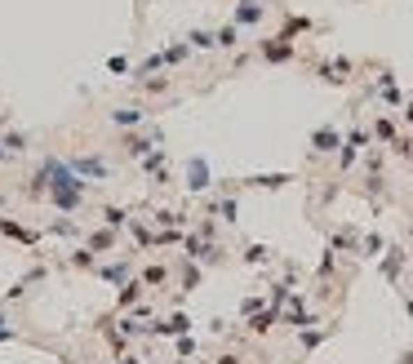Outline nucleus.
<instances>
[{"label": "nucleus", "instance_id": "nucleus-1", "mask_svg": "<svg viewBox=\"0 0 413 364\" xmlns=\"http://www.w3.org/2000/svg\"><path fill=\"white\" fill-rule=\"evenodd\" d=\"M40 169L50 174V196H45V200H50L63 218L80 213V209H84V200H89V187H93V182H84L80 174H71L63 156H45Z\"/></svg>", "mask_w": 413, "mask_h": 364}, {"label": "nucleus", "instance_id": "nucleus-2", "mask_svg": "<svg viewBox=\"0 0 413 364\" xmlns=\"http://www.w3.org/2000/svg\"><path fill=\"white\" fill-rule=\"evenodd\" d=\"M63 160H67L71 174H80L84 182H107L112 178V160H103L98 151H71V156H63Z\"/></svg>", "mask_w": 413, "mask_h": 364}, {"label": "nucleus", "instance_id": "nucleus-3", "mask_svg": "<svg viewBox=\"0 0 413 364\" xmlns=\"http://www.w3.org/2000/svg\"><path fill=\"white\" fill-rule=\"evenodd\" d=\"M151 147H165V133L160 129H125L120 133V156H129V160H142Z\"/></svg>", "mask_w": 413, "mask_h": 364}, {"label": "nucleus", "instance_id": "nucleus-4", "mask_svg": "<svg viewBox=\"0 0 413 364\" xmlns=\"http://www.w3.org/2000/svg\"><path fill=\"white\" fill-rule=\"evenodd\" d=\"M151 120V112L142 103H125V107H112V112H107V125H112L116 133H125V129H142Z\"/></svg>", "mask_w": 413, "mask_h": 364}, {"label": "nucleus", "instance_id": "nucleus-5", "mask_svg": "<svg viewBox=\"0 0 413 364\" xmlns=\"http://www.w3.org/2000/svg\"><path fill=\"white\" fill-rule=\"evenodd\" d=\"M147 333H156V338L191 333V315H187V311H174V315H165V320H151V324H147Z\"/></svg>", "mask_w": 413, "mask_h": 364}, {"label": "nucleus", "instance_id": "nucleus-6", "mask_svg": "<svg viewBox=\"0 0 413 364\" xmlns=\"http://www.w3.org/2000/svg\"><path fill=\"white\" fill-rule=\"evenodd\" d=\"M0 236H9V240L22 245V249H36V245H40V232H36V227H22V222H14V218H5V213H0Z\"/></svg>", "mask_w": 413, "mask_h": 364}, {"label": "nucleus", "instance_id": "nucleus-7", "mask_svg": "<svg viewBox=\"0 0 413 364\" xmlns=\"http://www.w3.org/2000/svg\"><path fill=\"white\" fill-rule=\"evenodd\" d=\"M80 245H89V249H93V253H98V258H103V253H112V249L120 245V232H112V227H93V232L84 236Z\"/></svg>", "mask_w": 413, "mask_h": 364}, {"label": "nucleus", "instance_id": "nucleus-8", "mask_svg": "<svg viewBox=\"0 0 413 364\" xmlns=\"http://www.w3.org/2000/svg\"><path fill=\"white\" fill-rule=\"evenodd\" d=\"M93 275H98V280H107V285H125L129 280V258H116V262H103L98 258V266H93Z\"/></svg>", "mask_w": 413, "mask_h": 364}, {"label": "nucleus", "instance_id": "nucleus-9", "mask_svg": "<svg viewBox=\"0 0 413 364\" xmlns=\"http://www.w3.org/2000/svg\"><path fill=\"white\" fill-rule=\"evenodd\" d=\"M142 294H147L142 280H138V275H129V280L120 285V294H116V311H133V307L142 302Z\"/></svg>", "mask_w": 413, "mask_h": 364}, {"label": "nucleus", "instance_id": "nucleus-10", "mask_svg": "<svg viewBox=\"0 0 413 364\" xmlns=\"http://www.w3.org/2000/svg\"><path fill=\"white\" fill-rule=\"evenodd\" d=\"M289 58H294V40H285V36L262 40V63H289Z\"/></svg>", "mask_w": 413, "mask_h": 364}, {"label": "nucleus", "instance_id": "nucleus-11", "mask_svg": "<svg viewBox=\"0 0 413 364\" xmlns=\"http://www.w3.org/2000/svg\"><path fill=\"white\" fill-rule=\"evenodd\" d=\"M174 84V76H165V71H156V76H147V80H133V93L138 98H160V93Z\"/></svg>", "mask_w": 413, "mask_h": 364}, {"label": "nucleus", "instance_id": "nucleus-12", "mask_svg": "<svg viewBox=\"0 0 413 364\" xmlns=\"http://www.w3.org/2000/svg\"><path fill=\"white\" fill-rule=\"evenodd\" d=\"M338 147H343V133H338L333 125H324V129L311 133V151H315V156H329V151H338Z\"/></svg>", "mask_w": 413, "mask_h": 364}, {"label": "nucleus", "instance_id": "nucleus-13", "mask_svg": "<svg viewBox=\"0 0 413 364\" xmlns=\"http://www.w3.org/2000/svg\"><path fill=\"white\" fill-rule=\"evenodd\" d=\"M138 280H142V289H165L169 280H174V271H169L165 262H147V266L138 271Z\"/></svg>", "mask_w": 413, "mask_h": 364}, {"label": "nucleus", "instance_id": "nucleus-14", "mask_svg": "<svg viewBox=\"0 0 413 364\" xmlns=\"http://www.w3.org/2000/svg\"><path fill=\"white\" fill-rule=\"evenodd\" d=\"M266 18V9L258 5V0H240V9H236V27H258V22Z\"/></svg>", "mask_w": 413, "mask_h": 364}, {"label": "nucleus", "instance_id": "nucleus-15", "mask_svg": "<svg viewBox=\"0 0 413 364\" xmlns=\"http://www.w3.org/2000/svg\"><path fill=\"white\" fill-rule=\"evenodd\" d=\"M204 187H209V165L200 156H191L187 160V191H204Z\"/></svg>", "mask_w": 413, "mask_h": 364}, {"label": "nucleus", "instance_id": "nucleus-16", "mask_svg": "<svg viewBox=\"0 0 413 364\" xmlns=\"http://www.w3.org/2000/svg\"><path fill=\"white\" fill-rule=\"evenodd\" d=\"M67 266H71V271H93V266H98V253H93L89 245H80V249L67 253Z\"/></svg>", "mask_w": 413, "mask_h": 364}, {"label": "nucleus", "instance_id": "nucleus-17", "mask_svg": "<svg viewBox=\"0 0 413 364\" xmlns=\"http://www.w3.org/2000/svg\"><path fill=\"white\" fill-rule=\"evenodd\" d=\"M103 227H112V232H125V227H129V209H125V204H103Z\"/></svg>", "mask_w": 413, "mask_h": 364}, {"label": "nucleus", "instance_id": "nucleus-18", "mask_svg": "<svg viewBox=\"0 0 413 364\" xmlns=\"http://www.w3.org/2000/svg\"><path fill=\"white\" fill-rule=\"evenodd\" d=\"M174 275H178V285H182V294H191V289H196V285H200V266H196V262H191V258H187V262H178V266H174Z\"/></svg>", "mask_w": 413, "mask_h": 364}, {"label": "nucleus", "instance_id": "nucleus-19", "mask_svg": "<svg viewBox=\"0 0 413 364\" xmlns=\"http://www.w3.org/2000/svg\"><path fill=\"white\" fill-rule=\"evenodd\" d=\"M160 58H165V67H182L191 58V45L187 40H174V45H165V50H160Z\"/></svg>", "mask_w": 413, "mask_h": 364}, {"label": "nucleus", "instance_id": "nucleus-20", "mask_svg": "<svg viewBox=\"0 0 413 364\" xmlns=\"http://www.w3.org/2000/svg\"><path fill=\"white\" fill-rule=\"evenodd\" d=\"M0 147H5L9 156H22V151L31 147V138H27V133H22V129H9L5 138H0Z\"/></svg>", "mask_w": 413, "mask_h": 364}, {"label": "nucleus", "instance_id": "nucleus-21", "mask_svg": "<svg viewBox=\"0 0 413 364\" xmlns=\"http://www.w3.org/2000/svg\"><path fill=\"white\" fill-rule=\"evenodd\" d=\"M276 320H280V311H276V307H266V311H253V315H249V333H266Z\"/></svg>", "mask_w": 413, "mask_h": 364}, {"label": "nucleus", "instance_id": "nucleus-22", "mask_svg": "<svg viewBox=\"0 0 413 364\" xmlns=\"http://www.w3.org/2000/svg\"><path fill=\"white\" fill-rule=\"evenodd\" d=\"M125 232H129V240H133L138 249H147V253H151V240H156V232H147V222H142V218H138V222H129Z\"/></svg>", "mask_w": 413, "mask_h": 364}, {"label": "nucleus", "instance_id": "nucleus-23", "mask_svg": "<svg viewBox=\"0 0 413 364\" xmlns=\"http://www.w3.org/2000/svg\"><path fill=\"white\" fill-rule=\"evenodd\" d=\"M165 160H169V151H165V147H151V151L138 160V169H142V174H160V169H165Z\"/></svg>", "mask_w": 413, "mask_h": 364}, {"label": "nucleus", "instance_id": "nucleus-24", "mask_svg": "<svg viewBox=\"0 0 413 364\" xmlns=\"http://www.w3.org/2000/svg\"><path fill=\"white\" fill-rule=\"evenodd\" d=\"M213 45H218V50H236V45H240V27H236V22L218 27V31H213Z\"/></svg>", "mask_w": 413, "mask_h": 364}, {"label": "nucleus", "instance_id": "nucleus-25", "mask_svg": "<svg viewBox=\"0 0 413 364\" xmlns=\"http://www.w3.org/2000/svg\"><path fill=\"white\" fill-rule=\"evenodd\" d=\"M156 71H165V58L160 54H147L138 67H133V80H147V76H156Z\"/></svg>", "mask_w": 413, "mask_h": 364}, {"label": "nucleus", "instance_id": "nucleus-26", "mask_svg": "<svg viewBox=\"0 0 413 364\" xmlns=\"http://www.w3.org/2000/svg\"><path fill=\"white\" fill-rule=\"evenodd\" d=\"M187 45H191V54H196V50H218V45H213V31H209V27H196V31H187Z\"/></svg>", "mask_w": 413, "mask_h": 364}, {"label": "nucleus", "instance_id": "nucleus-27", "mask_svg": "<svg viewBox=\"0 0 413 364\" xmlns=\"http://www.w3.org/2000/svg\"><path fill=\"white\" fill-rule=\"evenodd\" d=\"M50 232H54V236H71V240H84L80 222H71V218H58V222H50Z\"/></svg>", "mask_w": 413, "mask_h": 364}, {"label": "nucleus", "instance_id": "nucleus-28", "mask_svg": "<svg viewBox=\"0 0 413 364\" xmlns=\"http://www.w3.org/2000/svg\"><path fill=\"white\" fill-rule=\"evenodd\" d=\"M373 133H378V138L386 142V147H396V138H400V133H396V125H391V120H386V116L378 120V125H373Z\"/></svg>", "mask_w": 413, "mask_h": 364}, {"label": "nucleus", "instance_id": "nucleus-29", "mask_svg": "<svg viewBox=\"0 0 413 364\" xmlns=\"http://www.w3.org/2000/svg\"><path fill=\"white\" fill-rule=\"evenodd\" d=\"M107 71H112V76H129V71H133V63H129L125 54H116V58H107Z\"/></svg>", "mask_w": 413, "mask_h": 364}, {"label": "nucleus", "instance_id": "nucleus-30", "mask_svg": "<svg viewBox=\"0 0 413 364\" xmlns=\"http://www.w3.org/2000/svg\"><path fill=\"white\" fill-rule=\"evenodd\" d=\"M289 182V174H266V178H249L245 187H285Z\"/></svg>", "mask_w": 413, "mask_h": 364}, {"label": "nucleus", "instance_id": "nucleus-31", "mask_svg": "<svg viewBox=\"0 0 413 364\" xmlns=\"http://www.w3.org/2000/svg\"><path fill=\"white\" fill-rule=\"evenodd\" d=\"M174 356H178V360H191V356H196V342H191L187 333H178V342H174Z\"/></svg>", "mask_w": 413, "mask_h": 364}, {"label": "nucleus", "instance_id": "nucleus-32", "mask_svg": "<svg viewBox=\"0 0 413 364\" xmlns=\"http://www.w3.org/2000/svg\"><path fill=\"white\" fill-rule=\"evenodd\" d=\"M266 258H271V249H266V245H249V249H245V262H253V266L266 262Z\"/></svg>", "mask_w": 413, "mask_h": 364}, {"label": "nucleus", "instance_id": "nucleus-33", "mask_svg": "<svg viewBox=\"0 0 413 364\" xmlns=\"http://www.w3.org/2000/svg\"><path fill=\"white\" fill-rule=\"evenodd\" d=\"M400 266H405V253H400V249H396V253H391V258H386V262H382V271H386V275H391V280H396V275H400Z\"/></svg>", "mask_w": 413, "mask_h": 364}, {"label": "nucleus", "instance_id": "nucleus-34", "mask_svg": "<svg viewBox=\"0 0 413 364\" xmlns=\"http://www.w3.org/2000/svg\"><path fill=\"white\" fill-rule=\"evenodd\" d=\"M18 329H9V320H5V307H0V342H14Z\"/></svg>", "mask_w": 413, "mask_h": 364}, {"label": "nucleus", "instance_id": "nucleus-35", "mask_svg": "<svg viewBox=\"0 0 413 364\" xmlns=\"http://www.w3.org/2000/svg\"><path fill=\"white\" fill-rule=\"evenodd\" d=\"M253 311H262V298H245V302H240V315H253Z\"/></svg>", "mask_w": 413, "mask_h": 364}, {"label": "nucleus", "instance_id": "nucleus-36", "mask_svg": "<svg viewBox=\"0 0 413 364\" xmlns=\"http://www.w3.org/2000/svg\"><path fill=\"white\" fill-rule=\"evenodd\" d=\"M116 364H142V360L133 356V351H125V356H116Z\"/></svg>", "mask_w": 413, "mask_h": 364}, {"label": "nucleus", "instance_id": "nucleus-37", "mask_svg": "<svg viewBox=\"0 0 413 364\" xmlns=\"http://www.w3.org/2000/svg\"><path fill=\"white\" fill-rule=\"evenodd\" d=\"M218 364H240V356H232V351H227V356H218Z\"/></svg>", "mask_w": 413, "mask_h": 364}, {"label": "nucleus", "instance_id": "nucleus-38", "mask_svg": "<svg viewBox=\"0 0 413 364\" xmlns=\"http://www.w3.org/2000/svg\"><path fill=\"white\" fill-rule=\"evenodd\" d=\"M405 120H409V125H413V98H409V107H405Z\"/></svg>", "mask_w": 413, "mask_h": 364}, {"label": "nucleus", "instance_id": "nucleus-39", "mask_svg": "<svg viewBox=\"0 0 413 364\" xmlns=\"http://www.w3.org/2000/svg\"><path fill=\"white\" fill-rule=\"evenodd\" d=\"M9 160H14V156H9V151H5V147H0V165H9Z\"/></svg>", "mask_w": 413, "mask_h": 364}, {"label": "nucleus", "instance_id": "nucleus-40", "mask_svg": "<svg viewBox=\"0 0 413 364\" xmlns=\"http://www.w3.org/2000/svg\"><path fill=\"white\" fill-rule=\"evenodd\" d=\"M400 364H413V351H405V356H400Z\"/></svg>", "mask_w": 413, "mask_h": 364}, {"label": "nucleus", "instance_id": "nucleus-41", "mask_svg": "<svg viewBox=\"0 0 413 364\" xmlns=\"http://www.w3.org/2000/svg\"><path fill=\"white\" fill-rule=\"evenodd\" d=\"M5 204H9V196H5V191H0V209H5Z\"/></svg>", "mask_w": 413, "mask_h": 364}, {"label": "nucleus", "instance_id": "nucleus-42", "mask_svg": "<svg viewBox=\"0 0 413 364\" xmlns=\"http://www.w3.org/2000/svg\"><path fill=\"white\" fill-rule=\"evenodd\" d=\"M5 125H9V116H5V112H0V129H5Z\"/></svg>", "mask_w": 413, "mask_h": 364}, {"label": "nucleus", "instance_id": "nucleus-43", "mask_svg": "<svg viewBox=\"0 0 413 364\" xmlns=\"http://www.w3.org/2000/svg\"><path fill=\"white\" fill-rule=\"evenodd\" d=\"M409 315H413V302H409Z\"/></svg>", "mask_w": 413, "mask_h": 364}]
</instances>
